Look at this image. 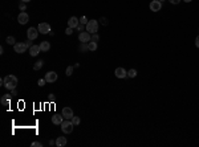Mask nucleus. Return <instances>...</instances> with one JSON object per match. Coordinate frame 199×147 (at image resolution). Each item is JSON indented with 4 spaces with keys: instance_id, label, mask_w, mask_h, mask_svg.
Returning a JSON list of instances; mask_svg holds the SVG:
<instances>
[{
    "instance_id": "1",
    "label": "nucleus",
    "mask_w": 199,
    "mask_h": 147,
    "mask_svg": "<svg viewBox=\"0 0 199 147\" xmlns=\"http://www.w3.org/2000/svg\"><path fill=\"white\" fill-rule=\"evenodd\" d=\"M17 84H19V80H17V77L14 74H8L7 77L4 78V86H5L8 90L16 89Z\"/></svg>"
},
{
    "instance_id": "2",
    "label": "nucleus",
    "mask_w": 199,
    "mask_h": 147,
    "mask_svg": "<svg viewBox=\"0 0 199 147\" xmlns=\"http://www.w3.org/2000/svg\"><path fill=\"white\" fill-rule=\"evenodd\" d=\"M73 127H74V125H73L72 119H66L61 123V130L64 134H70L73 131Z\"/></svg>"
},
{
    "instance_id": "3",
    "label": "nucleus",
    "mask_w": 199,
    "mask_h": 147,
    "mask_svg": "<svg viewBox=\"0 0 199 147\" xmlns=\"http://www.w3.org/2000/svg\"><path fill=\"white\" fill-rule=\"evenodd\" d=\"M85 29L86 32H89V33H96L98 31V21L97 20H89L88 21V24L85 25Z\"/></svg>"
},
{
    "instance_id": "4",
    "label": "nucleus",
    "mask_w": 199,
    "mask_h": 147,
    "mask_svg": "<svg viewBox=\"0 0 199 147\" xmlns=\"http://www.w3.org/2000/svg\"><path fill=\"white\" fill-rule=\"evenodd\" d=\"M14 49H15V52L16 53H19V55H21V53H24L25 51L28 49V45H27V42H16V44L14 45Z\"/></svg>"
},
{
    "instance_id": "5",
    "label": "nucleus",
    "mask_w": 199,
    "mask_h": 147,
    "mask_svg": "<svg viewBox=\"0 0 199 147\" xmlns=\"http://www.w3.org/2000/svg\"><path fill=\"white\" fill-rule=\"evenodd\" d=\"M37 29H39V32H40L41 34H47V33H51V32H52L51 25H49L48 23H40L39 27H37Z\"/></svg>"
},
{
    "instance_id": "6",
    "label": "nucleus",
    "mask_w": 199,
    "mask_h": 147,
    "mask_svg": "<svg viewBox=\"0 0 199 147\" xmlns=\"http://www.w3.org/2000/svg\"><path fill=\"white\" fill-rule=\"evenodd\" d=\"M27 36H28L29 40H36L37 36H39V29H37V28H35V27H31L27 31Z\"/></svg>"
},
{
    "instance_id": "7",
    "label": "nucleus",
    "mask_w": 199,
    "mask_h": 147,
    "mask_svg": "<svg viewBox=\"0 0 199 147\" xmlns=\"http://www.w3.org/2000/svg\"><path fill=\"white\" fill-rule=\"evenodd\" d=\"M17 21H19L21 25L27 24L28 21H29V16H28L27 12H24V11H23V12H20V13H19V16H17Z\"/></svg>"
},
{
    "instance_id": "8",
    "label": "nucleus",
    "mask_w": 199,
    "mask_h": 147,
    "mask_svg": "<svg viewBox=\"0 0 199 147\" xmlns=\"http://www.w3.org/2000/svg\"><path fill=\"white\" fill-rule=\"evenodd\" d=\"M79 40L81 42H89L92 40V33H89V32H80Z\"/></svg>"
},
{
    "instance_id": "9",
    "label": "nucleus",
    "mask_w": 199,
    "mask_h": 147,
    "mask_svg": "<svg viewBox=\"0 0 199 147\" xmlns=\"http://www.w3.org/2000/svg\"><path fill=\"white\" fill-rule=\"evenodd\" d=\"M149 7H150V11H153V12H158V11H161V8H162V3L159 1V0H153Z\"/></svg>"
},
{
    "instance_id": "10",
    "label": "nucleus",
    "mask_w": 199,
    "mask_h": 147,
    "mask_svg": "<svg viewBox=\"0 0 199 147\" xmlns=\"http://www.w3.org/2000/svg\"><path fill=\"white\" fill-rule=\"evenodd\" d=\"M61 114L62 115H64V118H65V119H72L73 117V110L70 109V107H64V109H62V111H61Z\"/></svg>"
},
{
    "instance_id": "11",
    "label": "nucleus",
    "mask_w": 199,
    "mask_h": 147,
    "mask_svg": "<svg viewBox=\"0 0 199 147\" xmlns=\"http://www.w3.org/2000/svg\"><path fill=\"white\" fill-rule=\"evenodd\" d=\"M47 80V82H56L57 81V73L56 72H48L44 77Z\"/></svg>"
},
{
    "instance_id": "12",
    "label": "nucleus",
    "mask_w": 199,
    "mask_h": 147,
    "mask_svg": "<svg viewBox=\"0 0 199 147\" xmlns=\"http://www.w3.org/2000/svg\"><path fill=\"white\" fill-rule=\"evenodd\" d=\"M114 74H116L117 78H125V77L127 76V72L125 70L124 68H121V66H120V68H117V69H116Z\"/></svg>"
},
{
    "instance_id": "13",
    "label": "nucleus",
    "mask_w": 199,
    "mask_h": 147,
    "mask_svg": "<svg viewBox=\"0 0 199 147\" xmlns=\"http://www.w3.org/2000/svg\"><path fill=\"white\" fill-rule=\"evenodd\" d=\"M64 122V115H60V114H55V115L52 117V123L53 125H61Z\"/></svg>"
},
{
    "instance_id": "14",
    "label": "nucleus",
    "mask_w": 199,
    "mask_h": 147,
    "mask_svg": "<svg viewBox=\"0 0 199 147\" xmlns=\"http://www.w3.org/2000/svg\"><path fill=\"white\" fill-rule=\"evenodd\" d=\"M80 24V19H77V17H74V16H72L70 19L68 20V27H70V28H77V25Z\"/></svg>"
},
{
    "instance_id": "15",
    "label": "nucleus",
    "mask_w": 199,
    "mask_h": 147,
    "mask_svg": "<svg viewBox=\"0 0 199 147\" xmlns=\"http://www.w3.org/2000/svg\"><path fill=\"white\" fill-rule=\"evenodd\" d=\"M40 45H32L31 48H29V53H31V56L32 57H36V56L40 53Z\"/></svg>"
},
{
    "instance_id": "16",
    "label": "nucleus",
    "mask_w": 199,
    "mask_h": 147,
    "mask_svg": "<svg viewBox=\"0 0 199 147\" xmlns=\"http://www.w3.org/2000/svg\"><path fill=\"white\" fill-rule=\"evenodd\" d=\"M11 97H12V96H8V94H5V96L1 97L0 102H1V105H3V106H9V103H11Z\"/></svg>"
},
{
    "instance_id": "17",
    "label": "nucleus",
    "mask_w": 199,
    "mask_h": 147,
    "mask_svg": "<svg viewBox=\"0 0 199 147\" xmlns=\"http://www.w3.org/2000/svg\"><path fill=\"white\" fill-rule=\"evenodd\" d=\"M66 144V138L65 137H58L56 139V146L57 147H64Z\"/></svg>"
},
{
    "instance_id": "18",
    "label": "nucleus",
    "mask_w": 199,
    "mask_h": 147,
    "mask_svg": "<svg viewBox=\"0 0 199 147\" xmlns=\"http://www.w3.org/2000/svg\"><path fill=\"white\" fill-rule=\"evenodd\" d=\"M40 49H41V52H48L51 49V42H48V41L40 42Z\"/></svg>"
},
{
    "instance_id": "19",
    "label": "nucleus",
    "mask_w": 199,
    "mask_h": 147,
    "mask_svg": "<svg viewBox=\"0 0 199 147\" xmlns=\"http://www.w3.org/2000/svg\"><path fill=\"white\" fill-rule=\"evenodd\" d=\"M79 49L81 52H86V51H89V45H88V42H81L79 47Z\"/></svg>"
},
{
    "instance_id": "20",
    "label": "nucleus",
    "mask_w": 199,
    "mask_h": 147,
    "mask_svg": "<svg viewBox=\"0 0 199 147\" xmlns=\"http://www.w3.org/2000/svg\"><path fill=\"white\" fill-rule=\"evenodd\" d=\"M43 65H44V61H43V60H40V61H37L33 65V69H35V70H40V69L43 68Z\"/></svg>"
},
{
    "instance_id": "21",
    "label": "nucleus",
    "mask_w": 199,
    "mask_h": 147,
    "mask_svg": "<svg viewBox=\"0 0 199 147\" xmlns=\"http://www.w3.org/2000/svg\"><path fill=\"white\" fill-rule=\"evenodd\" d=\"M88 45H89V51H92V52H94L97 49V42H94V41L88 42Z\"/></svg>"
},
{
    "instance_id": "22",
    "label": "nucleus",
    "mask_w": 199,
    "mask_h": 147,
    "mask_svg": "<svg viewBox=\"0 0 199 147\" xmlns=\"http://www.w3.org/2000/svg\"><path fill=\"white\" fill-rule=\"evenodd\" d=\"M5 41H7L9 45H15V44H16V40H15L14 36H8V37L5 38Z\"/></svg>"
},
{
    "instance_id": "23",
    "label": "nucleus",
    "mask_w": 199,
    "mask_h": 147,
    "mask_svg": "<svg viewBox=\"0 0 199 147\" xmlns=\"http://www.w3.org/2000/svg\"><path fill=\"white\" fill-rule=\"evenodd\" d=\"M137 76V70L135 69H130L129 72H127V77H130V78H134Z\"/></svg>"
},
{
    "instance_id": "24",
    "label": "nucleus",
    "mask_w": 199,
    "mask_h": 147,
    "mask_svg": "<svg viewBox=\"0 0 199 147\" xmlns=\"http://www.w3.org/2000/svg\"><path fill=\"white\" fill-rule=\"evenodd\" d=\"M72 122H73V125H74V126H77V125H80V122H81V121H80L79 117H73V118H72Z\"/></svg>"
},
{
    "instance_id": "25",
    "label": "nucleus",
    "mask_w": 199,
    "mask_h": 147,
    "mask_svg": "<svg viewBox=\"0 0 199 147\" xmlns=\"http://www.w3.org/2000/svg\"><path fill=\"white\" fill-rule=\"evenodd\" d=\"M90 41H94V42H98V41H100V36H98V34H97V33H93V34H92V40H90Z\"/></svg>"
},
{
    "instance_id": "26",
    "label": "nucleus",
    "mask_w": 199,
    "mask_h": 147,
    "mask_svg": "<svg viewBox=\"0 0 199 147\" xmlns=\"http://www.w3.org/2000/svg\"><path fill=\"white\" fill-rule=\"evenodd\" d=\"M88 21H89V20L86 19V16H83V17H81V19H80V24L86 25V24H88Z\"/></svg>"
},
{
    "instance_id": "27",
    "label": "nucleus",
    "mask_w": 199,
    "mask_h": 147,
    "mask_svg": "<svg viewBox=\"0 0 199 147\" xmlns=\"http://www.w3.org/2000/svg\"><path fill=\"white\" fill-rule=\"evenodd\" d=\"M72 73H73V66H68V68H66V73H65V74L69 77V76H72Z\"/></svg>"
},
{
    "instance_id": "28",
    "label": "nucleus",
    "mask_w": 199,
    "mask_h": 147,
    "mask_svg": "<svg viewBox=\"0 0 199 147\" xmlns=\"http://www.w3.org/2000/svg\"><path fill=\"white\" fill-rule=\"evenodd\" d=\"M45 84H47V80H45V78H40V80L37 81V85H39V86H44Z\"/></svg>"
},
{
    "instance_id": "29",
    "label": "nucleus",
    "mask_w": 199,
    "mask_h": 147,
    "mask_svg": "<svg viewBox=\"0 0 199 147\" xmlns=\"http://www.w3.org/2000/svg\"><path fill=\"white\" fill-rule=\"evenodd\" d=\"M100 23H101V24H102V25H108V19H106V17H101V19H100Z\"/></svg>"
},
{
    "instance_id": "30",
    "label": "nucleus",
    "mask_w": 199,
    "mask_h": 147,
    "mask_svg": "<svg viewBox=\"0 0 199 147\" xmlns=\"http://www.w3.org/2000/svg\"><path fill=\"white\" fill-rule=\"evenodd\" d=\"M19 7H20V9H21V11H25V8H27V5H25V3H24V1H20V3H19Z\"/></svg>"
},
{
    "instance_id": "31",
    "label": "nucleus",
    "mask_w": 199,
    "mask_h": 147,
    "mask_svg": "<svg viewBox=\"0 0 199 147\" xmlns=\"http://www.w3.org/2000/svg\"><path fill=\"white\" fill-rule=\"evenodd\" d=\"M65 33H66V34H68V36H70V34H72V33H73V28L68 27V28H66V29H65Z\"/></svg>"
},
{
    "instance_id": "32",
    "label": "nucleus",
    "mask_w": 199,
    "mask_h": 147,
    "mask_svg": "<svg viewBox=\"0 0 199 147\" xmlns=\"http://www.w3.org/2000/svg\"><path fill=\"white\" fill-rule=\"evenodd\" d=\"M31 146H32V147H41V146H43V144H41V143H40V142H33V143H32V144H31Z\"/></svg>"
},
{
    "instance_id": "33",
    "label": "nucleus",
    "mask_w": 199,
    "mask_h": 147,
    "mask_svg": "<svg viewBox=\"0 0 199 147\" xmlns=\"http://www.w3.org/2000/svg\"><path fill=\"white\" fill-rule=\"evenodd\" d=\"M84 28H85V25H83V24H79V25H77V29H79L80 32H84Z\"/></svg>"
},
{
    "instance_id": "34",
    "label": "nucleus",
    "mask_w": 199,
    "mask_h": 147,
    "mask_svg": "<svg viewBox=\"0 0 199 147\" xmlns=\"http://www.w3.org/2000/svg\"><path fill=\"white\" fill-rule=\"evenodd\" d=\"M195 47H196V48H199V36L195 38Z\"/></svg>"
},
{
    "instance_id": "35",
    "label": "nucleus",
    "mask_w": 199,
    "mask_h": 147,
    "mask_svg": "<svg viewBox=\"0 0 199 147\" xmlns=\"http://www.w3.org/2000/svg\"><path fill=\"white\" fill-rule=\"evenodd\" d=\"M169 1H170L171 4H178L179 1H181V0H169Z\"/></svg>"
},
{
    "instance_id": "36",
    "label": "nucleus",
    "mask_w": 199,
    "mask_h": 147,
    "mask_svg": "<svg viewBox=\"0 0 199 147\" xmlns=\"http://www.w3.org/2000/svg\"><path fill=\"white\" fill-rule=\"evenodd\" d=\"M16 94H17V93H16V89L11 90V96H12V97H15V96H16Z\"/></svg>"
},
{
    "instance_id": "37",
    "label": "nucleus",
    "mask_w": 199,
    "mask_h": 147,
    "mask_svg": "<svg viewBox=\"0 0 199 147\" xmlns=\"http://www.w3.org/2000/svg\"><path fill=\"white\" fill-rule=\"evenodd\" d=\"M55 97H53V94H51V96H49V101H55Z\"/></svg>"
},
{
    "instance_id": "38",
    "label": "nucleus",
    "mask_w": 199,
    "mask_h": 147,
    "mask_svg": "<svg viewBox=\"0 0 199 147\" xmlns=\"http://www.w3.org/2000/svg\"><path fill=\"white\" fill-rule=\"evenodd\" d=\"M49 144H51V146H53V144H56V140H49Z\"/></svg>"
},
{
    "instance_id": "39",
    "label": "nucleus",
    "mask_w": 199,
    "mask_h": 147,
    "mask_svg": "<svg viewBox=\"0 0 199 147\" xmlns=\"http://www.w3.org/2000/svg\"><path fill=\"white\" fill-rule=\"evenodd\" d=\"M183 1H186V3H191L192 0H183Z\"/></svg>"
},
{
    "instance_id": "40",
    "label": "nucleus",
    "mask_w": 199,
    "mask_h": 147,
    "mask_svg": "<svg viewBox=\"0 0 199 147\" xmlns=\"http://www.w3.org/2000/svg\"><path fill=\"white\" fill-rule=\"evenodd\" d=\"M21 1H24V3H29L31 0H21Z\"/></svg>"
},
{
    "instance_id": "41",
    "label": "nucleus",
    "mask_w": 199,
    "mask_h": 147,
    "mask_svg": "<svg viewBox=\"0 0 199 147\" xmlns=\"http://www.w3.org/2000/svg\"><path fill=\"white\" fill-rule=\"evenodd\" d=\"M159 1H163V0H159Z\"/></svg>"
}]
</instances>
